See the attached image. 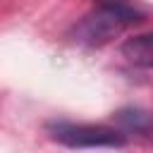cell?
Instances as JSON below:
<instances>
[{"instance_id": "cell-1", "label": "cell", "mask_w": 153, "mask_h": 153, "mask_svg": "<svg viewBox=\"0 0 153 153\" xmlns=\"http://www.w3.org/2000/svg\"><path fill=\"white\" fill-rule=\"evenodd\" d=\"M139 22H143V12L134 5L122 0H100L88 14H84L74 24L72 38L74 43L86 48H103Z\"/></svg>"}, {"instance_id": "cell-2", "label": "cell", "mask_w": 153, "mask_h": 153, "mask_svg": "<svg viewBox=\"0 0 153 153\" xmlns=\"http://www.w3.org/2000/svg\"><path fill=\"white\" fill-rule=\"evenodd\" d=\"M53 141L69 148H122L127 136L108 124H88V122H67L53 120L45 124Z\"/></svg>"}, {"instance_id": "cell-3", "label": "cell", "mask_w": 153, "mask_h": 153, "mask_svg": "<svg viewBox=\"0 0 153 153\" xmlns=\"http://www.w3.org/2000/svg\"><path fill=\"white\" fill-rule=\"evenodd\" d=\"M122 57L134 67L151 69V62H153V36L151 33H139V36L127 38L122 43Z\"/></svg>"}, {"instance_id": "cell-4", "label": "cell", "mask_w": 153, "mask_h": 153, "mask_svg": "<svg viewBox=\"0 0 153 153\" xmlns=\"http://www.w3.org/2000/svg\"><path fill=\"white\" fill-rule=\"evenodd\" d=\"M115 122L120 124V131L124 136L127 134L148 136V131H151V115L143 108H124L115 115Z\"/></svg>"}]
</instances>
